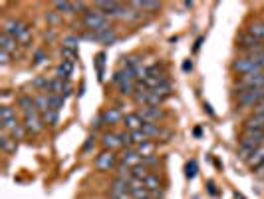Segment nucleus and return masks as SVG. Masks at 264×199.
Listing matches in <instances>:
<instances>
[{
    "label": "nucleus",
    "mask_w": 264,
    "mask_h": 199,
    "mask_svg": "<svg viewBox=\"0 0 264 199\" xmlns=\"http://www.w3.org/2000/svg\"><path fill=\"white\" fill-rule=\"evenodd\" d=\"M264 146V134L258 132H242V138L238 141V157L242 161H249L250 155L256 152L258 148Z\"/></svg>",
    "instance_id": "nucleus-1"
},
{
    "label": "nucleus",
    "mask_w": 264,
    "mask_h": 199,
    "mask_svg": "<svg viewBox=\"0 0 264 199\" xmlns=\"http://www.w3.org/2000/svg\"><path fill=\"white\" fill-rule=\"evenodd\" d=\"M82 24L86 26L88 32H102V30L111 28L109 16L103 14L102 10H98V8H89L88 12L82 16Z\"/></svg>",
    "instance_id": "nucleus-2"
},
{
    "label": "nucleus",
    "mask_w": 264,
    "mask_h": 199,
    "mask_svg": "<svg viewBox=\"0 0 264 199\" xmlns=\"http://www.w3.org/2000/svg\"><path fill=\"white\" fill-rule=\"evenodd\" d=\"M231 68L238 76H249V74H254V72H262L260 60L258 58H249V56H238L236 60H233Z\"/></svg>",
    "instance_id": "nucleus-3"
},
{
    "label": "nucleus",
    "mask_w": 264,
    "mask_h": 199,
    "mask_svg": "<svg viewBox=\"0 0 264 199\" xmlns=\"http://www.w3.org/2000/svg\"><path fill=\"white\" fill-rule=\"evenodd\" d=\"M80 40H91V42H100L103 46H111V44H116L119 40V34L118 30L111 26V28L102 30V32H86V34L80 36Z\"/></svg>",
    "instance_id": "nucleus-4"
},
{
    "label": "nucleus",
    "mask_w": 264,
    "mask_h": 199,
    "mask_svg": "<svg viewBox=\"0 0 264 199\" xmlns=\"http://www.w3.org/2000/svg\"><path fill=\"white\" fill-rule=\"evenodd\" d=\"M119 166V155L116 152H107L103 150L98 157H96V169L102 173H111L114 169H118Z\"/></svg>",
    "instance_id": "nucleus-5"
},
{
    "label": "nucleus",
    "mask_w": 264,
    "mask_h": 199,
    "mask_svg": "<svg viewBox=\"0 0 264 199\" xmlns=\"http://www.w3.org/2000/svg\"><path fill=\"white\" fill-rule=\"evenodd\" d=\"M236 102L240 107H258L264 102V88L262 90H242L236 96Z\"/></svg>",
    "instance_id": "nucleus-6"
},
{
    "label": "nucleus",
    "mask_w": 264,
    "mask_h": 199,
    "mask_svg": "<svg viewBox=\"0 0 264 199\" xmlns=\"http://www.w3.org/2000/svg\"><path fill=\"white\" fill-rule=\"evenodd\" d=\"M238 92L242 90H262L264 88V72H254L249 76H240L236 80Z\"/></svg>",
    "instance_id": "nucleus-7"
},
{
    "label": "nucleus",
    "mask_w": 264,
    "mask_h": 199,
    "mask_svg": "<svg viewBox=\"0 0 264 199\" xmlns=\"http://www.w3.org/2000/svg\"><path fill=\"white\" fill-rule=\"evenodd\" d=\"M24 128H26V132L32 134V136H38V134H42V130H44V120H42V114L40 112H34V114H28V116H24Z\"/></svg>",
    "instance_id": "nucleus-8"
},
{
    "label": "nucleus",
    "mask_w": 264,
    "mask_h": 199,
    "mask_svg": "<svg viewBox=\"0 0 264 199\" xmlns=\"http://www.w3.org/2000/svg\"><path fill=\"white\" fill-rule=\"evenodd\" d=\"M102 146H103V150H107V152H118L121 148H125V146H123V139H121V134H116V132L103 134Z\"/></svg>",
    "instance_id": "nucleus-9"
},
{
    "label": "nucleus",
    "mask_w": 264,
    "mask_h": 199,
    "mask_svg": "<svg viewBox=\"0 0 264 199\" xmlns=\"http://www.w3.org/2000/svg\"><path fill=\"white\" fill-rule=\"evenodd\" d=\"M141 164H143V157L135 152V150H131V148L125 150V152L119 155V166H125V168L133 169V168H139Z\"/></svg>",
    "instance_id": "nucleus-10"
},
{
    "label": "nucleus",
    "mask_w": 264,
    "mask_h": 199,
    "mask_svg": "<svg viewBox=\"0 0 264 199\" xmlns=\"http://www.w3.org/2000/svg\"><path fill=\"white\" fill-rule=\"evenodd\" d=\"M137 114L143 118V122H149V123H159L165 118V112H163L161 107H153V106L141 107Z\"/></svg>",
    "instance_id": "nucleus-11"
},
{
    "label": "nucleus",
    "mask_w": 264,
    "mask_h": 199,
    "mask_svg": "<svg viewBox=\"0 0 264 199\" xmlns=\"http://www.w3.org/2000/svg\"><path fill=\"white\" fill-rule=\"evenodd\" d=\"M242 132H258V134H264V116L252 112V116L244 120Z\"/></svg>",
    "instance_id": "nucleus-12"
},
{
    "label": "nucleus",
    "mask_w": 264,
    "mask_h": 199,
    "mask_svg": "<svg viewBox=\"0 0 264 199\" xmlns=\"http://www.w3.org/2000/svg\"><path fill=\"white\" fill-rule=\"evenodd\" d=\"M24 28V22H20V20H16V18H8V20H4V24H2V34H8V36H12V38H18V34L22 32Z\"/></svg>",
    "instance_id": "nucleus-13"
},
{
    "label": "nucleus",
    "mask_w": 264,
    "mask_h": 199,
    "mask_svg": "<svg viewBox=\"0 0 264 199\" xmlns=\"http://www.w3.org/2000/svg\"><path fill=\"white\" fill-rule=\"evenodd\" d=\"M143 118L137 114V112H133V114H127V116H123V125H125V130L127 132H139L141 128H143Z\"/></svg>",
    "instance_id": "nucleus-14"
},
{
    "label": "nucleus",
    "mask_w": 264,
    "mask_h": 199,
    "mask_svg": "<svg viewBox=\"0 0 264 199\" xmlns=\"http://www.w3.org/2000/svg\"><path fill=\"white\" fill-rule=\"evenodd\" d=\"M102 123L103 125H118L119 122H123V116H121V112H119L118 107H109V110H105L102 116Z\"/></svg>",
    "instance_id": "nucleus-15"
},
{
    "label": "nucleus",
    "mask_w": 264,
    "mask_h": 199,
    "mask_svg": "<svg viewBox=\"0 0 264 199\" xmlns=\"http://www.w3.org/2000/svg\"><path fill=\"white\" fill-rule=\"evenodd\" d=\"M16 106L20 107L22 116H28V114L38 112V110H36V102H34V98H32V96H20V98L16 100Z\"/></svg>",
    "instance_id": "nucleus-16"
},
{
    "label": "nucleus",
    "mask_w": 264,
    "mask_h": 199,
    "mask_svg": "<svg viewBox=\"0 0 264 199\" xmlns=\"http://www.w3.org/2000/svg\"><path fill=\"white\" fill-rule=\"evenodd\" d=\"M121 4H123V2H111V0H98V2L93 4V8L102 10L103 14L111 16V14H116V12H118Z\"/></svg>",
    "instance_id": "nucleus-17"
},
{
    "label": "nucleus",
    "mask_w": 264,
    "mask_h": 199,
    "mask_svg": "<svg viewBox=\"0 0 264 199\" xmlns=\"http://www.w3.org/2000/svg\"><path fill=\"white\" fill-rule=\"evenodd\" d=\"M0 150L6 153V155H12V153H16V150H18V141H16L14 138H10L8 134L2 132V136H0Z\"/></svg>",
    "instance_id": "nucleus-18"
},
{
    "label": "nucleus",
    "mask_w": 264,
    "mask_h": 199,
    "mask_svg": "<svg viewBox=\"0 0 264 199\" xmlns=\"http://www.w3.org/2000/svg\"><path fill=\"white\" fill-rule=\"evenodd\" d=\"M133 8H137L139 12H159L161 10V2H153V0H141V2H129Z\"/></svg>",
    "instance_id": "nucleus-19"
},
{
    "label": "nucleus",
    "mask_w": 264,
    "mask_h": 199,
    "mask_svg": "<svg viewBox=\"0 0 264 199\" xmlns=\"http://www.w3.org/2000/svg\"><path fill=\"white\" fill-rule=\"evenodd\" d=\"M18 40L12 38V36H8V34H0V50L2 52H8V54H16V50H18Z\"/></svg>",
    "instance_id": "nucleus-20"
},
{
    "label": "nucleus",
    "mask_w": 264,
    "mask_h": 199,
    "mask_svg": "<svg viewBox=\"0 0 264 199\" xmlns=\"http://www.w3.org/2000/svg\"><path fill=\"white\" fill-rule=\"evenodd\" d=\"M262 164H264V146H262V148H258L256 152L250 155V159L247 161V166H249L252 171H256V169L260 168Z\"/></svg>",
    "instance_id": "nucleus-21"
},
{
    "label": "nucleus",
    "mask_w": 264,
    "mask_h": 199,
    "mask_svg": "<svg viewBox=\"0 0 264 199\" xmlns=\"http://www.w3.org/2000/svg\"><path fill=\"white\" fill-rule=\"evenodd\" d=\"M143 185H145L147 191H151V193H155V191H163V182L159 179V175H155V173H151L145 182H143Z\"/></svg>",
    "instance_id": "nucleus-22"
},
{
    "label": "nucleus",
    "mask_w": 264,
    "mask_h": 199,
    "mask_svg": "<svg viewBox=\"0 0 264 199\" xmlns=\"http://www.w3.org/2000/svg\"><path fill=\"white\" fill-rule=\"evenodd\" d=\"M72 72H73V62L72 60H64L58 66V74H56V78L64 80V82H68V78L72 76Z\"/></svg>",
    "instance_id": "nucleus-23"
},
{
    "label": "nucleus",
    "mask_w": 264,
    "mask_h": 199,
    "mask_svg": "<svg viewBox=\"0 0 264 199\" xmlns=\"http://www.w3.org/2000/svg\"><path fill=\"white\" fill-rule=\"evenodd\" d=\"M249 34H252L258 42H262L264 44V20H256V22H252L249 26Z\"/></svg>",
    "instance_id": "nucleus-24"
},
{
    "label": "nucleus",
    "mask_w": 264,
    "mask_h": 199,
    "mask_svg": "<svg viewBox=\"0 0 264 199\" xmlns=\"http://www.w3.org/2000/svg\"><path fill=\"white\" fill-rule=\"evenodd\" d=\"M155 150H157V143H155V141H145V143H141V146H137V148H135V152L139 153L143 159H145V157H151V155H155Z\"/></svg>",
    "instance_id": "nucleus-25"
},
{
    "label": "nucleus",
    "mask_w": 264,
    "mask_h": 199,
    "mask_svg": "<svg viewBox=\"0 0 264 199\" xmlns=\"http://www.w3.org/2000/svg\"><path fill=\"white\" fill-rule=\"evenodd\" d=\"M141 132H143L147 138L153 141V138H159V134H161V128H159V123L145 122V123H143V128H141Z\"/></svg>",
    "instance_id": "nucleus-26"
},
{
    "label": "nucleus",
    "mask_w": 264,
    "mask_h": 199,
    "mask_svg": "<svg viewBox=\"0 0 264 199\" xmlns=\"http://www.w3.org/2000/svg\"><path fill=\"white\" fill-rule=\"evenodd\" d=\"M42 120H44L46 125L56 128L60 122V112H56V110H46L44 114H42Z\"/></svg>",
    "instance_id": "nucleus-27"
},
{
    "label": "nucleus",
    "mask_w": 264,
    "mask_h": 199,
    "mask_svg": "<svg viewBox=\"0 0 264 199\" xmlns=\"http://www.w3.org/2000/svg\"><path fill=\"white\" fill-rule=\"evenodd\" d=\"M18 44L20 46H28L30 42H32V28H30L28 24H24V28H22V32L18 34Z\"/></svg>",
    "instance_id": "nucleus-28"
},
{
    "label": "nucleus",
    "mask_w": 264,
    "mask_h": 199,
    "mask_svg": "<svg viewBox=\"0 0 264 199\" xmlns=\"http://www.w3.org/2000/svg\"><path fill=\"white\" fill-rule=\"evenodd\" d=\"M107 197L109 199H133L129 191H123V189H111V187H109V191H107Z\"/></svg>",
    "instance_id": "nucleus-29"
},
{
    "label": "nucleus",
    "mask_w": 264,
    "mask_h": 199,
    "mask_svg": "<svg viewBox=\"0 0 264 199\" xmlns=\"http://www.w3.org/2000/svg\"><path fill=\"white\" fill-rule=\"evenodd\" d=\"M197 171H199L197 161H195V159L187 161V166H185V175H187V179H195V177H197Z\"/></svg>",
    "instance_id": "nucleus-30"
},
{
    "label": "nucleus",
    "mask_w": 264,
    "mask_h": 199,
    "mask_svg": "<svg viewBox=\"0 0 264 199\" xmlns=\"http://www.w3.org/2000/svg\"><path fill=\"white\" fill-rule=\"evenodd\" d=\"M96 66H98V80L103 82V68H105V54H98V60H96Z\"/></svg>",
    "instance_id": "nucleus-31"
},
{
    "label": "nucleus",
    "mask_w": 264,
    "mask_h": 199,
    "mask_svg": "<svg viewBox=\"0 0 264 199\" xmlns=\"http://www.w3.org/2000/svg\"><path fill=\"white\" fill-rule=\"evenodd\" d=\"M78 44H80V38H66L64 40V48H68V50H76L78 52Z\"/></svg>",
    "instance_id": "nucleus-32"
},
{
    "label": "nucleus",
    "mask_w": 264,
    "mask_h": 199,
    "mask_svg": "<svg viewBox=\"0 0 264 199\" xmlns=\"http://www.w3.org/2000/svg\"><path fill=\"white\" fill-rule=\"evenodd\" d=\"M157 164H159L157 155H151V157H145V159H143V164H141V166H143V168H147V169H151V168H155Z\"/></svg>",
    "instance_id": "nucleus-33"
},
{
    "label": "nucleus",
    "mask_w": 264,
    "mask_h": 199,
    "mask_svg": "<svg viewBox=\"0 0 264 199\" xmlns=\"http://www.w3.org/2000/svg\"><path fill=\"white\" fill-rule=\"evenodd\" d=\"M10 58H12V54H8V52H2V50H0V64H2V66L10 64Z\"/></svg>",
    "instance_id": "nucleus-34"
},
{
    "label": "nucleus",
    "mask_w": 264,
    "mask_h": 199,
    "mask_svg": "<svg viewBox=\"0 0 264 199\" xmlns=\"http://www.w3.org/2000/svg\"><path fill=\"white\" fill-rule=\"evenodd\" d=\"M44 60H46V54L42 52V50H38V52H36V56H34V64H42Z\"/></svg>",
    "instance_id": "nucleus-35"
},
{
    "label": "nucleus",
    "mask_w": 264,
    "mask_h": 199,
    "mask_svg": "<svg viewBox=\"0 0 264 199\" xmlns=\"http://www.w3.org/2000/svg\"><path fill=\"white\" fill-rule=\"evenodd\" d=\"M191 70H193V62L191 60L183 62V72H191Z\"/></svg>",
    "instance_id": "nucleus-36"
},
{
    "label": "nucleus",
    "mask_w": 264,
    "mask_h": 199,
    "mask_svg": "<svg viewBox=\"0 0 264 199\" xmlns=\"http://www.w3.org/2000/svg\"><path fill=\"white\" fill-rule=\"evenodd\" d=\"M254 114H260V116H264V102L258 107H254Z\"/></svg>",
    "instance_id": "nucleus-37"
},
{
    "label": "nucleus",
    "mask_w": 264,
    "mask_h": 199,
    "mask_svg": "<svg viewBox=\"0 0 264 199\" xmlns=\"http://www.w3.org/2000/svg\"><path fill=\"white\" fill-rule=\"evenodd\" d=\"M254 173H256V175H260V177H264V164H262V166H260L258 169H256Z\"/></svg>",
    "instance_id": "nucleus-38"
},
{
    "label": "nucleus",
    "mask_w": 264,
    "mask_h": 199,
    "mask_svg": "<svg viewBox=\"0 0 264 199\" xmlns=\"http://www.w3.org/2000/svg\"><path fill=\"white\" fill-rule=\"evenodd\" d=\"M209 191H211V195H217V189H215L213 184H209Z\"/></svg>",
    "instance_id": "nucleus-39"
},
{
    "label": "nucleus",
    "mask_w": 264,
    "mask_h": 199,
    "mask_svg": "<svg viewBox=\"0 0 264 199\" xmlns=\"http://www.w3.org/2000/svg\"><path fill=\"white\" fill-rule=\"evenodd\" d=\"M235 199H244V197H242L240 193H235Z\"/></svg>",
    "instance_id": "nucleus-40"
},
{
    "label": "nucleus",
    "mask_w": 264,
    "mask_h": 199,
    "mask_svg": "<svg viewBox=\"0 0 264 199\" xmlns=\"http://www.w3.org/2000/svg\"><path fill=\"white\" fill-rule=\"evenodd\" d=\"M260 68H262V72H264V58H260Z\"/></svg>",
    "instance_id": "nucleus-41"
}]
</instances>
